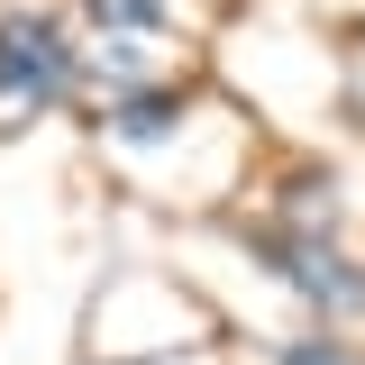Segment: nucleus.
I'll use <instances>...</instances> for the list:
<instances>
[{
	"label": "nucleus",
	"instance_id": "nucleus-4",
	"mask_svg": "<svg viewBox=\"0 0 365 365\" xmlns=\"http://www.w3.org/2000/svg\"><path fill=\"white\" fill-rule=\"evenodd\" d=\"M91 19H101V37H146L165 19V0H91Z\"/></svg>",
	"mask_w": 365,
	"mask_h": 365
},
{
	"label": "nucleus",
	"instance_id": "nucleus-5",
	"mask_svg": "<svg viewBox=\"0 0 365 365\" xmlns=\"http://www.w3.org/2000/svg\"><path fill=\"white\" fill-rule=\"evenodd\" d=\"M292 220L311 228V237H329V220H338V192H329V182H311V174H302V182H292Z\"/></svg>",
	"mask_w": 365,
	"mask_h": 365
},
{
	"label": "nucleus",
	"instance_id": "nucleus-3",
	"mask_svg": "<svg viewBox=\"0 0 365 365\" xmlns=\"http://www.w3.org/2000/svg\"><path fill=\"white\" fill-rule=\"evenodd\" d=\"M110 119H119V137H137V146H155V137H165V128L182 119V101H174V91H128V101H119Z\"/></svg>",
	"mask_w": 365,
	"mask_h": 365
},
{
	"label": "nucleus",
	"instance_id": "nucleus-2",
	"mask_svg": "<svg viewBox=\"0 0 365 365\" xmlns=\"http://www.w3.org/2000/svg\"><path fill=\"white\" fill-rule=\"evenodd\" d=\"M274 265L292 274L311 302H329V311H365V274L329 247V237H292V247H274Z\"/></svg>",
	"mask_w": 365,
	"mask_h": 365
},
{
	"label": "nucleus",
	"instance_id": "nucleus-1",
	"mask_svg": "<svg viewBox=\"0 0 365 365\" xmlns=\"http://www.w3.org/2000/svg\"><path fill=\"white\" fill-rule=\"evenodd\" d=\"M64 83H73V46H64V28H55L46 9L0 19V137L28 128L37 110H55Z\"/></svg>",
	"mask_w": 365,
	"mask_h": 365
},
{
	"label": "nucleus",
	"instance_id": "nucleus-6",
	"mask_svg": "<svg viewBox=\"0 0 365 365\" xmlns=\"http://www.w3.org/2000/svg\"><path fill=\"white\" fill-rule=\"evenodd\" d=\"M283 365H356V356H347V347H319V338H292Z\"/></svg>",
	"mask_w": 365,
	"mask_h": 365
}]
</instances>
